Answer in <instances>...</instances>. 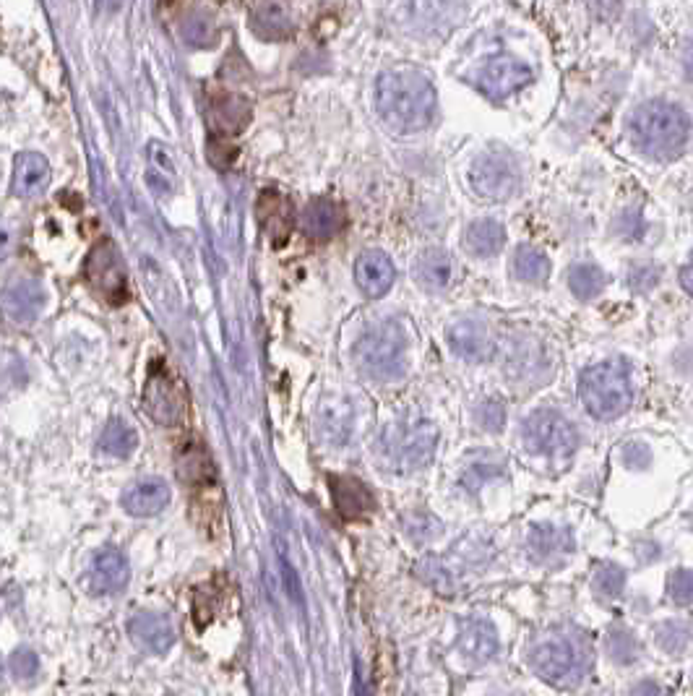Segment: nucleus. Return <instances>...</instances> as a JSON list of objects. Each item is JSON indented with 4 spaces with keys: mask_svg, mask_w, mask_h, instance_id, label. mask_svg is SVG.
I'll list each match as a JSON object with an SVG mask.
<instances>
[{
    "mask_svg": "<svg viewBox=\"0 0 693 696\" xmlns=\"http://www.w3.org/2000/svg\"><path fill=\"white\" fill-rule=\"evenodd\" d=\"M438 97L425 73L389 68L376 79V110L394 133H417L436 118Z\"/></svg>",
    "mask_w": 693,
    "mask_h": 696,
    "instance_id": "obj_1",
    "label": "nucleus"
},
{
    "mask_svg": "<svg viewBox=\"0 0 693 696\" xmlns=\"http://www.w3.org/2000/svg\"><path fill=\"white\" fill-rule=\"evenodd\" d=\"M84 277L99 298L110 305H123L128 300V277L120 264L118 251L110 240H102L86 256Z\"/></svg>",
    "mask_w": 693,
    "mask_h": 696,
    "instance_id": "obj_10",
    "label": "nucleus"
},
{
    "mask_svg": "<svg viewBox=\"0 0 693 696\" xmlns=\"http://www.w3.org/2000/svg\"><path fill=\"white\" fill-rule=\"evenodd\" d=\"M417 285L430 292H441L451 282V259L449 253L441 248H428L417 256L415 261Z\"/></svg>",
    "mask_w": 693,
    "mask_h": 696,
    "instance_id": "obj_26",
    "label": "nucleus"
},
{
    "mask_svg": "<svg viewBox=\"0 0 693 696\" xmlns=\"http://www.w3.org/2000/svg\"><path fill=\"white\" fill-rule=\"evenodd\" d=\"M342 225V209L331 199H313L311 204L303 209V230L308 232L313 240L334 238V235L342 230Z\"/></svg>",
    "mask_w": 693,
    "mask_h": 696,
    "instance_id": "obj_23",
    "label": "nucleus"
},
{
    "mask_svg": "<svg viewBox=\"0 0 693 696\" xmlns=\"http://www.w3.org/2000/svg\"><path fill=\"white\" fill-rule=\"evenodd\" d=\"M451 350L467 363H482L493 355V337L490 329L477 319L456 321L449 329Z\"/></svg>",
    "mask_w": 693,
    "mask_h": 696,
    "instance_id": "obj_15",
    "label": "nucleus"
},
{
    "mask_svg": "<svg viewBox=\"0 0 693 696\" xmlns=\"http://www.w3.org/2000/svg\"><path fill=\"white\" fill-rule=\"evenodd\" d=\"M185 37L191 45H209V40L214 37V29L209 24V19L188 21V29H185Z\"/></svg>",
    "mask_w": 693,
    "mask_h": 696,
    "instance_id": "obj_40",
    "label": "nucleus"
},
{
    "mask_svg": "<svg viewBox=\"0 0 693 696\" xmlns=\"http://www.w3.org/2000/svg\"><path fill=\"white\" fill-rule=\"evenodd\" d=\"M394 264L383 251H365L355 264V279L368 298H381L394 285Z\"/></svg>",
    "mask_w": 693,
    "mask_h": 696,
    "instance_id": "obj_20",
    "label": "nucleus"
},
{
    "mask_svg": "<svg viewBox=\"0 0 693 696\" xmlns=\"http://www.w3.org/2000/svg\"><path fill=\"white\" fill-rule=\"evenodd\" d=\"M258 222H261V227L269 232V238L274 240L277 246H282L284 238H287V232H290L292 227V209L282 193L277 191L261 193V199H258Z\"/></svg>",
    "mask_w": 693,
    "mask_h": 696,
    "instance_id": "obj_24",
    "label": "nucleus"
},
{
    "mask_svg": "<svg viewBox=\"0 0 693 696\" xmlns=\"http://www.w3.org/2000/svg\"><path fill=\"white\" fill-rule=\"evenodd\" d=\"M462 0H399L396 24L417 37H441L462 19Z\"/></svg>",
    "mask_w": 693,
    "mask_h": 696,
    "instance_id": "obj_9",
    "label": "nucleus"
},
{
    "mask_svg": "<svg viewBox=\"0 0 693 696\" xmlns=\"http://www.w3.org/2000/svg\"><path fill=\"white\" fill-rule=\"evenodd\" d=\"M691 136V118L675 102L649 100L628 118V139L641 154L654 160H673Z\"/></svg>",
    "mask_w": 693,
    "mask_h": 696,
    "instance_id": "obj_2",
    "label": "nucleus"
},
{
    "mask_svg": "<svg viewBox=\"0 0 693 696\" xmlns=\"http://www.w3.org/2000/svg\"><path fill=\"white\" fill-rule=\"evenodd\" d=\"M436 441V425L428 420H410V423L394 425L383 446H386V457L396 470H420L433 457Z\"/></svg>",
    "mask_w": 693,
    "mask_h": 696,
    "instance_id": "obj_7",
    "label": "nucleus"
},
{
    "mask_svg": "<svg viewBox=\"0 0 693 696\" xmlns=\"http://www.w3.org/2000/svg\"><path fill=\"white\" fill-rule=\"evenodd\" d=\"M120 501L131 517H157L170 504V485L159 478H144L133 483Z\"/></svg>",
    "mask_w": 693,
    "mask_h": 696,
    "instance_id": "obj_18",
    "label": "nucleus"
},
{
    "mask_svg": "<svg viewBox=\"0 0 693 696\" xmlns=\"http://www.w3.org/2000/svg\"><path fill=\"white\" fill-rule=\"evenodd\" d=\"M131 569H128V558L115 548H102L97 556L92 558V569H89V582L97 595H118L128 584Z\"/></svg>",
    "mask_w": 693,
    "mask_h": 696,
    "instance_id": "obj_16",
    "label": "nucleus"
},
{
    "mask_svg": "<svg viewBox=\"0 0 693 696\" xmlns=\"http://www.w3.org/2000/svg\"><path fill=\"white\" fill-rule=\"evenodd\" d=\"M626 462L631 464V467H636V470H641V467H647L649 451L644 449L641 444H628L626 446Z\"/></svg>",
    "mask_w": 693,
    "mask_h": 696,
    "instance_id": "obj_42",
    "label": "nucleus"
},
{
    "mask_svg": "<svg viewBox=\"0 0 693 696\" xmlns=\"http://www.w3.org/2000/svg\"><path fill=\"white\" fill-rule=\"evenodd\" d=\"M524 444L542 457H568L579 446V433L558 410H537L524 423Z\"/></svg>",
    "mask_w": 693,
    "mask_h": 696,
    "instance_id": "obj_8",
    "label": "nucleus"
},
{
    "mask_svg": "<svg viewBox=\"0 0 693 696\" xmlns=\"http://www.w3.org/2000/svg\"><path fill=\"white\" fill-rule=\"evenodd\" d=\"M251 29L261 40L271 42L284 40L292 32L290 19H287L284 8L279 6L277 0H258L256 6L251 8Z\"/></svg>",
    "mask_w": 693,
    "mask_h": 696,
    "instance_id": "obj_27",
    "label": "nucleus"
},
{
    "mask_svg": "<svg viewBox=\"0 0 693 696\" xmlns=\"http://www.w3.org/2000/svg\"><path fill=\"white\" fill-rule=\"evenodd\" d=\"M688 73H691V79H693V47H691V53H688Z\"/></svg>",
    "mask_w": 693,
    "mask_h": 696,
    "instance_id": "obj_44",
    "label": "nucleus"
},
{
    "mask_svg": "<svg viewBox=\"0 0 693 696\" xmlns=\"http://www.w3.org/2000/svg\"><path fill=\"white\" fill-rule=\"evenodd\" d=\"M579 397L589 415L600 420H613L631 407L634 386L631 373L618 360H605L581 373Z\"/></svg>",
    "mask_w": 693,
    "mask_h": 696,
    "instance_id": "obj_3",
    "label": "nucleus"
},
{
    "mask_svg": "<svg viewBox=\"0 0 693 696\" xmlns=\"http://www.w3.org/2000/svg\"><path fill=\"white\" fill-rule=\"evenodd\" d=\"M667 595L678 605L693 603V571L678 569L667 577Z\"/></svg>",
    "mask_w": 693,
    "mask_h": 696,
    "instance_id": "obj_36",
    "label": "nucleus"
},
{
    "mask_svg": "<svg viewBox=\"0 0 693 696\" xmlns=\"http://www.w3.org/2000/svg\"><path fill=\"white\" fill-rule=\"evenodd\" d=\"M514 274L529 285H542L550 274V261L532 246H519L514 253Z\"/></svg>",
    "mask_w": 693,
    "mask_h": 696,
    "instance_id": "obj_31",
    "label": "nucleus"
},
{
    "mask_svg": "<svg viewBox=\"0 0 693 696\" xmlns=\"http://www.w3.org/2000/svg\"><path fill=\"white\" fill-rule=\"evenodd\" d=\"M522 173L514 154L503 149H490L482 152L472 167H469V186L480 199L488 201H506L519 191Z\"/></svg>",
    "mask_w": 693,
    "mask_h": 696,
    "instance_id": "obj_6",
    "label": "nucleus"
},
{
    "mask_svg": "<svg viewBox=\"0 0 693 696\" xmlns=\"http://www.w3.org/2000/svg\"><path fill=\"white\" fill-rule=\"evenodd\" d=\"M50 183V165L42 154L21 152L14 162V178H11V193L16 199H34Z\"/></svg>",
    "mask_w": 693,
    "mask_h": 696,
    "instance_id": "obj_19",
    "label": "nucleus"
},
{
    "mask_svg": "<svg viewBox=\"0 0 693 696\" xmlns=\"http://www.w3.org/2000/svg\"><path fill=\"white\" fill-rule=\"evenodd\" d=\"M16 248V232L8 225L6 219L0 217V261H6Z\"/></svg>",
    "mask_w": 693,
    "mask_h": 696,
    "instance_id": "obj_41",
    "label": "nucleus"
},
{
    "mask_svg": "<svg viewBox=\"0 0 693 696\" xmlns=\"http://www.w3.org/2000/svg\"><path fill=\"white\" fill-rule=\"evenodd\" d=\"M532 68L514 55H493L477 68L475 84L490 100H506L532 81Z\"/></svg>",
    "mask_w": 693,
    "mask_h": 696,
    "instance_id": "obj_11",
    "label": "nucleus"
},
{
    "mask_svg": "<svg viewBox=\"0 0 693 696\" xmlns=\"http://www.w3.org/2000/svg\"><path fill=\"white\" fill-rule=\"evenodd\" d=\"M209 118H212L214 126V136H235V133L243 131L251 120V105L248 100L238 97V94H217L212 100V107H209Z\"/></svg>",
    "mask_w": 693,
    "mask_h": 696,
    "instance_id": "obj_21",
    "label": "nucleus"
},
{
    "mask_svg": "<svg viewBox=\"0 0 693 696\" xmlns=\"http://www.w3.org/2000/svg\"><path fill=\"white\" fill-rule=\"evenodd\" d=\"M149 162H152V170H149V183H154L157 178H165L167 186L172 188V180H175V170H172V162L167 157V152L159 144L149 146Z\"/></svg>",
    "mask_w": 693,
    "mask_h": 696,
    "instance_id": "obj_37",
    "label": "nucleus"
},
{
    "mask_svg": "<svg viewBox=\"0 0 693 696\" xmlns=\"http://www.w3.org/2000/svg\"><path fill=\"white\" fill-rule=\"evenodd\" d=\"M0 305L14 324L32 326L45 305V292L37 279L16 277L0 292Z\"/></svg>",
    "mask_w": 693,
    "mask_h": 696,
    "instance_id": "obj_13",
    "label": "nucleus"
},
{
    "mask_svg": "<svg viewBox=\"0 0 693 696\" xmlns=\"http://www.w3.org/2000/svg\"><path fill=\"white\" fill-rule=\"evenodd\" d=\"M477 420H480L482 428L498 433L503 428V423H506V410H503V405L498 399H488V402H482L480 410H477Z\"/></svg>",
    "mask_w": 693,
    "mask_h": 696,
    "instance_id": "obj_38",
    "label": "nucleus"
},
{
    "mask_svg": "<svg viewBox=\"0 0 693 696\" xmlns=\"http://www.w3.org/2000/svg\"><path fill=\"white\" fill-rule=\"evenodd\" d=\"M498 650V634H495L493 624L482 621V618H469L464 621L462 631H459V652L469 663H488L490 657Z\"/></svg>",
    "mask_w": 693,
    "mask_h": 696,
    "instance_id": "obj_22",
    "label": "nucleus"
},
{
    "mask_svg": "<svg viewBox=\"0 0 693 696\" xmlns=\"http://www.w3.org/2000/svg\"><path fill=\"white\" fill-rule=\"evenodd\" d=\"M331 496L344 519H357L373 509V496L360 480L355 478H331Z\"/></svg>",
    "mask_w": 693,
    "mask_h": 696,
    "instance_id": "obj_25",
    "label": "nucleus"
},
{
    "mask_svg": "<svg viewBox=\"0 0 693 696\" xmlns=\"http://www.w3.org/2000/svg\"><path fill=\"white\" fill-rule=\"evenodd\" d=\"M139 446V438L131 425L123 423V420H113V423L105 425V431L99 436V449L110 454V457H131L133 451Z\"/></svg>",
    "mask_w": 693,
    "mask_h": 696,
    "instance_id": "obj_30",
    "label": "nucleus"
},
{
    "mask_svg": "<svg viewBox=\"0 0 693 696\" xmlns=\"http://www.w3.org/2000/svg\"><path fill=\"white\" fill-rule=\"evenodd\" d=\"M128 634L141 650L152 652V655H165L175 644V629H172L170 618L162 613H149V610H141L131 618Z\"/></svg>",
    "mask_w": 693,
    "mask_h": 696,
    "instance_id": "obj_14",
    "label": "nucleus"
},
{
    "mask_svg": "<svg viewBox=\"0 0 693 696\" xmlns=\"http://www.w3.org/2000/svg\"><path fill=\"white\" fill-rule=\"evenodd\" d=\"M693 642V626L686 621H665L657 626V644L667 655H680L686 652Z\"/></svg>",
    "mask_w": 693,
    "mask_h": 696,
    "instance_id": "obj_33",
    "label": "nucleus"
},
{
    "mask_svg": "<svg viewBox=\"0 0 693 696\" xmlns=\"http://www.w3.org/2000/svg\"><path fill=\"white\" fill-rule=\"evenodd\" d=\"M503 240H506V230L495 219H477L464 232V246L472 256H480V259L495 256L503 248Z\"/></svg>",
    "mask_w": 693,
    "mask_h": 696,
    "instance_id": "obj_28",
    "label": "nucleus"
},
{
    "mask_svg": "<svg viewBox=\"0 0 693 696\" xmlns=\"http://www.w3.org/2000/svg\"><path fill=\"white\" fill-rule=\"evenodd\" d=\"M178 475L188 485H204L206 480H214L212 459L198 444H183L178 454Z\"/></svg>",
    "mask_w": 693,
    "mask_h": 696,
    "instance_id": "obj_29",
    "label": "nucleus"
},
{
    "mask_svg": "<svg viewBox=\"0 0 693 696\" xmlns=\"http://www.w3.org/2000/svg\"><path fill=\"white\" fill-rule=\"evenodd\" d=\"M529 660L545 681L555 686H571L587 673L592 650L576 634H545L532 644Z\"/></svg>",
    "mask_w": 693,
    "mask_h": 696,
    "instance_id": "obj_4",
    "label": "nucleus"
},
{
    "mask_svg": "<svg viewBox=\"0 0 693 696\" xmlns=\"http://www.w3.org/2000/svg\"><path fill=\"white\" fill-rule=\"evenodd\" d=\"M37 668H40V663H37V655L32 650H16L11 655V670L16 678L29 681L32 676H37Z\"/></svg>",
    "mask_w": 693,
    "mask_h": 696,
    "instance_id": "obj_39",
    "label": "nucleus"
},
{
    "mask_svg": "<svg viewBox=\"0 0 693 696\" xmlns=\"http://www.w3.org/2000/svg\"><path fill=\"white\" fill-rule=\"evenodd\" d=\"M527 551L537 564H561L563 558L571 556V551H574V537L563 527L540 524L529 532Z\"/></svg>",
    "mask_w": 693,
    "mask_h": 696,
    "instance_id": "obj_17",
    "label": "nucleus"
},
{
    "mask_svg": "<svg viewBox=\"0 0 693 696\" xmlns=\"http://www.w3.org/2000/svg\"><path fill=\"white\" fill-rule=\"evenodd\" d=\"M680 285H683V290H686L688 295H693V253L691 259H688V264L680 269Z\"/></svg>",
    "mask_w": 693,
    "mask_h": 696,
    "instance_id": "obj_43",
    "label": "nucleus"
},
{
    "mask_svg": "<svg viewBox=\"0 0 693 696\" xmlns=\"http://www.w3.org/2000/svg\"><path fill=\"white\" fill-rule=\"evenodd\" d=\"M568 287L579 300H592L605 290V274L594 264H576L568 272Z\"/></svg>",
    "mask_w": 693,
    "mask_h": 696,
    "instance_id": "obj_32",
    "label": "nucleus"
},
{
    "mask_svg": "<svg viewBox=\"0 0 693 696\" xmlns=\"http://www.w3.org/2000/svg\"><path fill=\"white\" fill-rule=\"evenodd\" d=\"M141 402H144L146 412L162 425H178L188 410V397H185L180 381L159 365H154L149 373Z\"/></svg>",
    "mask_w": 693,
    "mask_h": 696,
    "instance_id": "obj_12",
    "label": "nucleus"
},
{
    "mask_svg": "<svg viewBox=\"0 0 693 696\" xmlns=\"http://www.w3.org/2000/svg\"><path fill=\"white\" fill-rule=\"evenodd\" d=\"M592 587L600 597H618L626 587V571L615 564H602L594 574Z\"/></svg>",
    "mask_w": 693,
    "mask_h": 696,
    "instance_id": "obj_34",
    "label": "nucleus"
},
{
    "mask_svg": "<svg viewBox=\"0 0 693 696\" xmlns=\"http://www.w3.org/2000/svg\"><path fill=\"white\" fill-rule=\"evenodd\" d=\"M357 365L376 381H394L407 368V339L394 321L368 326L355 345Z\"/></svg>",
    "mask_w": 693,
    "mask_h": 696,
    "instance_id": "obj_5",
    "label": "nucleus"
},
{
    "mask_svg": "<svg viewBox=\"0 0 693 696\" xmlns=\"http://www.w3.org/2000/svg\"><path fill=\"white\" fill-rule=\"evenodd\" d=\"M608 652L615 663L628 665V663H634L636 655H639V642L631 637V631L613 629L608 634Z\"/></svg>",
    "mask_w": 693,
    "mask_h": 696,
    "instance_id": "obj_35",
    "label": "nucleus"
}]
</instances>
